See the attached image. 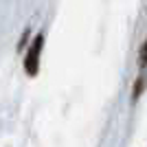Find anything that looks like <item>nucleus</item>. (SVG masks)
I'll list each match as a JSON object with an SVG mask.
<instances>
[{
	"label": "nucleus",
	"instance_id": "obj_1",
	"mask_svg": "<svg viewBox=\"0 0 147 147\" xmlns=\"http://www.w3.org/2000/svg\"><path fill=\"white\" fill-rule=\"evenodd\" d=\"M40 51H42V37L37 35L35 42L31 44V51L26 55V73L29 75H35L37 73V61H40Z\"/></svg>",
	"mask_w": 147,
	"mask_h": 147
}]
</instances>
